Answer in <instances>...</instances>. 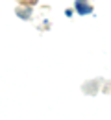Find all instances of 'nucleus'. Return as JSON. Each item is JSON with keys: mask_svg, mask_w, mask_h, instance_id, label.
<instances>
[{"mask_svg": "<svg viewBox=\"0 0 111 120\" xmlns=\"http://www.w3.org/2000/svg\"><path fill=\"white\" fill-rule=\"evenodd\" d=\"M76 11L80 15H87V13L93 11V8L89 4H85V0H76Z\"/></svg>", "mask_w": 111, "mask_h": 120, "instance_id": "nucleus-1", "label": "nucleus"}]
</instances>
